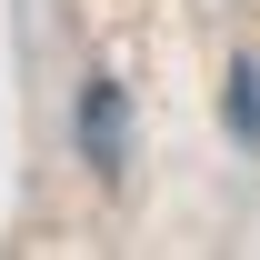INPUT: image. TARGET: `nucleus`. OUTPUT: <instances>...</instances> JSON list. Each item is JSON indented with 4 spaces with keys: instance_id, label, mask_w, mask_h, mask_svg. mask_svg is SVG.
I'll return each mask as SVG.
<instances>
[{
    "instance_id": "obj_1",
    "label": "nucleus",
    "mask_w": 260,
    "mask_h": 260,
    "mask_svg": "<svg viewBox=\"0 0 260 260\" xmlns=\"http://www.w3.org/2000/svg\"><path fill=\"white\" fill-rule=\"evenodd\" d=\"M80 140H90L100 170H120V90L110 80H90V100H80Z\"/></svg>"
},
{
    "instance_id": "obj_2",
    "label": "nucleus",
    "mask_w": 260,
    "mask_h": 260,
    "mask_svg": "<svg viewBox=\"0 0 260 260\" xmlns=\"http://www.w3.org/2000/svg\"><path fill=\"white\" fill-rule=\"evenodd\" d=\"M250 80H260V70H230V120H240V130H260V90H250Z\"/></svg>"
}]
</instances>
